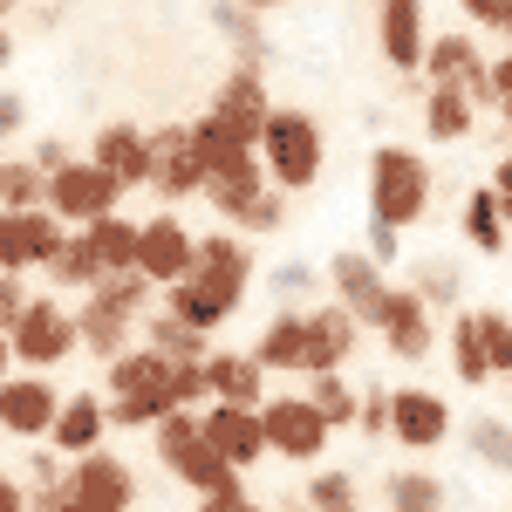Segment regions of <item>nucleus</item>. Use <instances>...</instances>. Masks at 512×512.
<instances>
[{"label":"nucleus","instance_id":"4468645a","mask_svg":"<svg viewBox=\"0 0 512 512\" xmlns=\"http://www.w3.org/2000/svg\"><path fill=\"white\" fill-rule=\"evenodd\" d=\"M390 437L403 451H437L444 437H451V403L424 383H410V390H390Z\"/></svg>","mask_w":512,"mask_h":512},{"label":"nucleus","instance_id":"2f4dec72","mask_svg":"<svg viewBox=\"0 0 512 512\" xmlns=\"http://www.w3.org/2000/svg\"><path fill=\"white\" fill-rule=\"evenodd\" d=\"M424 130H431L437 144H458V137L478 130V103L465 89H424Z\"/></svg>","mask_w":512,"mask_h":512},{"label":"nucleus","instance_id":"20e7f679","mask_svg":"<svg viewBox=\"0 0 512 512\" xmlns=\"http://www.w3.org/2000/svg\"><path fill=\"white\" fill-rule=\"evenodd\" d=\"M7 349H14V362H21V369L48 376L55 362H69V355L82 349V335H76V308H62L55 294H35V301L21 308V321H14Z\"/></svg>","mask_w":512,"mask_h":512},{"label":"nucleus","instance_id":"7c9ffc66","mask_svg":"<svg viewBox=\"0 0 512 512\" xmlns=\"http://www.w3.org/2000/svg\"><path fill=\"white\" fill-rule=\"evenodd\" d=\"M451 376L465 390L492 383V355H485V335H478V308H458V321H451Z\"/></svg>","mask_w":512,"mask_h":512},{"label":"nucleus","instance_id":"603ef678","mask_svg":"<svg viewBox=\"0 0 512 512\" xmlns=\"http://www.w3.org/2000/svg\"><path fill=\"white\" fill-rule=\"evenodd\" d=\"M492 96H499V117L512 123V48L499 55V62H492Z\"/></svg>","mask_w":512,"mask_h":512},{"label":"nucleus","instance_id":"39448f33","mask_svg":"<svg viewBox=\"0 0 512 512\" xmlns=\"http://www.w3.org/2000/svg\"><path fill=\"white\" fill-rule=\"evenodd\" d=\"M260 431H267V451L274 458H294V465H321V451L335 437L308 396H267L260 403Z\"/></svg>","mask_w":512,"mask_h":512},{"label":"nucleus","instance_id":"3c124183","mask_svg":"<svg viewBox=\"0 0 512 512\" xmlns=\"http://www.w3.org/2000/svg\"><path fill=\"white\" fill-rule=\"evenodd\" d=\"M198 512H267V506L246 499V485H239V492H212V499H198Z\"/></svg>","mask_w":512,"mask_h":512},{"label":"nucleus","instance_id":"6ab92c4d","mask_svg":"<svg viewBox=\"0 0 512 512\" xmlns=\"http://www.w3.org/2000/svg\"><path fill=\"white\" fill-rule=\"evenodd\" d=\"M151 185H158L164 198H192V192H205V171H198L192 130H178V123L151 130Z\"/></svg>","mask_w":512,"mask_h":512},{"label":"nucleus","instance_id":"052dcab7","mask_svg":"<svg viewBox=\"0 0 512 512\" xmlns=\"http://www.w3.org/2000/svg\"><path fill=\"white\" fill-rule=\"evenodd\" d=\"M7 362H14V349H7V335H0V383H7V376H14V369H7Z\"/></svg>","mask_w":512,"mask_h":512},{"label":"nucleus","instance_id":"dca6fc26","mask_svg":"<svg viewBox=\"0 0 512 512\" xmlns=\"http://www.w3.org/2000/svg\"><path fill=\"white\" fill-rule=\"evenodd\" d=\"M239 301H246V294H239V287H226V280H212V274H185L178 287H164V308L185 321V328H198V335L226 328Z\"/></svg>","mask_w":512,"mask_h":512},{"label":"nucleus","instance_id":"a19ab883","mask_svg":"<svg viewBox=\"0 0 512 512\" xmlns=\"http://www.w3.org/2000/svg\"><path fill=\"white\" fill-rule=\"evenodd\" d=\"M48 280H55V287H62V294H89V287H96V280H103V267H96V253H89V246H82V233L69 239V246H62V253H55V260H48Z\"/></svg>","mask_w":512,"mask_h":512},{"label":"nucleus","instance_id":"b1692460","mask_svg":"<svg viewBox=\"0 0 512 512\" xmlns=\"http://www.w3.org/2000/svg\"><path fill=\"white\" fill-rule=\"evenodd\" d=\"M205 383H212V403H246V410L267 403V369L253 362V349H212Z\"/></svg>","mask_w":512,"mask_h":512},{"label":"nucleus","instance_id":"393cba45","mask_svg":"<svg viewBox=\"0 0 512 512\" xmlns=\"http://www.w3.org/2000/svg\"><path fill=\"white\" fill-rule=\"evenodd\" d=\"M355 335H362V321L342 308V301H328V308H308V376H328V369H342L355 355Z\"/></svg>","mask_w":512,"mask_h":512},{"label":"nucleus","instance_id":"58836bf2","mask_svg":"<svg viewBox=\"0 0 512 512\" xmlns=\"http://www.w3.org/2000/svg\"><path fill=\"white\" fill-rule=\"evenodd\" d=\"M308 512H362V492H355V472H335V465H315V472H308Z\"/></svg>","mask_w":512,"mask_h":512},{"label":"nucleus","instance_id":"0eeeda50","mask_svg":"<svg viewBox=\"0 0 512 512\" xmlns=\"http://www.w3.org/2000/svg\"><path fill=\"white\" fill-rule=\"evenodd\" d=\"M69 246V233H62V219L48 212V205H35V212H0V274H48V260Z\"/></svg>","mask_w":512,"mask_h":512},{"label":"nucleus","instance_id":"09e8293b","mask_svg":"<svg viewBox=\"0 0 512 512\" xmlns=\"http://www.w3.org/2000/svg\"><path fill=\"white\" fill-rule=\"evenodd\" d=\"M28 164H35L41 178H55V171H69L76 158H69V144H62V137H41L35 151H28Z\"/></svg>","mask_w":512,"mask_h":512},{"label":"nucleus","instance_id":"a878e982","mask_svg":"<svg viewBox=\"0 0 512 512\" xmlns=\"http://www.w3.org/2000/svg\"><path fill=\"white\" fill-rule=\"evenodd\" d=\"M130 328H137L130 315H117V308H110V301H96V294H82L76 335H82V349L96 355V362H117V355L130 349Z\"/></svg>","mask_w":512,"mask_h":512},{"label":"nucleus","instance_id":"423d86ee","mask_svg":"<svg viewBox=\"0 0 512 512\" xmlns=\"http://www.w3.org/2000/svg\"><path fill=\"white\" fill-rule=\"evenodd\" d=\"M117 198H123V185L103 171V164H89V158H76L69 171L48 178V212L69 219V226H96V219H110Z\"/></svg>","mask_w":512,"mask_h":512},{"label":"nucleus","instance_id":"de8ad7c7","mask_svg":"<svg viewBox=\"0 0 512 512\" xmlns=\"http://www.w3.org/2000/svg\"><path fill=\"white\" fill-rule=\"evenodd\" d=\"M362 253H369L376 267H390L396 253H403V233H396V226H383V219H369V246H362Z\"/></svg>","mask_w":512,"mask_h":512},{"label":"nucleus","instance_id":"5fc2aeb1","mask_svg":"<svg viewBox=\"0 0 512 512\" xmlns=\"http://www.w3.org/2000/svg\"><path fill=\"white\" fill-rule=\"evenodd\" d=\"M21 123H28V103H21L14 89H0V137H14Z\"/></svg>","mask_w":512,"mask_h":512},{"label":"nucleus","instance_id":"8fccbe9b","mask_svg":"<svg viewBox=\"0 0 512 512\" xmlns=\"http://www.w3.org/2000/svg\"><path fill=\"white\" fill-rule=\"evenodd\" d=\"M28 512H89V506H82L69 485H48V492H35V499H28Z\"/></svg>","mask_w":512,"mask_h":512},{"label":"nucleus","instance_id":"4d7b16f0","mask_svg":"<svg viewBox=\"0 0 512 512\" xmlns=\"http://www.w3.org/2000/svg\"><path fill=\"white\" fill-rule=\"evenodd\" d=\"M0 512H28V492H21L7 472H0Z\"/></svg>","mask_w":512,"mask_h":512},{"label":"nucleus","instance_id":"4c0bfd02","mask_svg":"<svg viewBox=\"0 0 512 512\" xmlns=\"http://www.w3.org/2000/svg\"><path fill=\"white\" fill-rule=\"evenodd\" d=\"M35 205H48V178L28 158H7L0 164V212H35Z\"/></svg>","mask_w":512,"mask_h":512},{"label":"nucleus","instance_id":"e433bc0d","mask_svg":"<svg viewBox=\"0 0 512 512\" xmlns=\"http://www.w3.org/2000/svg\"><path fill=\"white\" fill-rule=\"evenodd\" d=\"M410 294H417L424 308H458V294H465V274H458V260H424V253H417Z\"/></svg>","mask_w":512,"mask_h":512},{"label":"nucleus","instance_id":"5701e85b","mask_svg":"<svg viewBox=\"0 0 512 512\" xmlns=\"http://www.w3.org/2000/svg\"><path fill=\"white\" fill-rule=\"evenodd\" d=\"M253 362L267 376H308V308H280L260 342H253Z\"/></svg>","mask_w":512,"mask_h":512},{"label":"nucleus","instance_id":"864d4df0","mask_svg":"<svg viewBox=\"0 0 512 512\" xmlns=\"http://www.w3.org/2000/svg\"><path fill=\"white\" fill-rule=\"evenodd\" d=\"M458 7H465V21H478V28H499L512 0H458Z\"/></svg>","mask_w":512,"mask_h":512},{"label":"nucleus","instance_id":"f8f14e48","mask_svg":"<svg viewBox=\"0 0 512 512\" xmlns=\"http://www.w3.org/2000/svg\"><path fill=\"white\" fill-rule=\"evenodd\" d=\"M328 280H335V301H342L362 328H383L396 287H390V274H383L369 253H335V260H328Z\"/></svg>","mask_w":512,"mask_h":512},{"label":"nucleus","instance_id":"ea45409f","mask_svg":"<svg viewBox=\"0 0 512 512\" xmlns=\"http://www.w3.org/2000/svg\"><path fill=\"white\" fill-rule=\"evenodd\" d=\"M465 444H472V458L485 465V472H506L512 478V424H506V417H472Z\"/></svg>","mask_w":512,"mask_h":512},{"label":"nucleus","instance_id":"c03bdc74","mask_svg":"<svg viewBox=\"0 0 512 512\" xmlns=\"http://www.w3.org/2000/svg\"><path fill=\"white\" fill-rule=\"evenodd\" d=\"M171 403H178V410H205V403H212L205 362H178V369H171Z\"/></svg>","mask_w":512,"mask_h":512},{"label":"nucleus","instance_id":"680f3d73","mask_svg":"<svg viewBox=\"0 0 512 512\" xmlns=\"http://www.w3.org/2000/svg\"><path fill=\"white\" fill-rule=\"evenodd\" d=\"M499 35H506V41H512V7H506V21H499Z\"/></svg>","mask_w":512,"mask_h":512},{"label":"nucleus","instance_id":"c756f323","mask_svg":"<svg viewBox=\"0 0 512 512\" xmlns=\"http://www.w3.org/2000/svg\"><path fill=\"white\" fill-rule=\"evenodd\" d=\"M458 233L478 246V260L506 253V205H499V192H492V185H478V192L465 198V212H458Z\"/></svg>","mask_w":512,"mask_h":512},{"label":"nucleus","instance_id":"9b49d317","mask_svg":"<svg viewBox=\"0 0 512 512\" xmlns=\"http://www.w3.org/2000/svg\"><path fill=\"white\" fill-rule=\"evenodd\" d=\"M89 512H130L137 506V472L123 465L117 451H89V458H69V478H62Z\"/></svg>","mask_w":512,"mask_h":512},{"label":"nucleus","instance_id":"2eb2a0df","mask_svg":"<svg viewBox=\"0 0 512 512\" xmlns=\"http://www.w3.org/2000/svg\"><path fill=\"white\" fill-rule=\"evenodd\" d=\"M205 444L233 465V472H246V465H260L267 458V431H260V410H246V403H205Z\"/></svg>","mask_w":512,"mask_h":512},{"label":"nucleus","instance_id":"9d476101","mask_svg":"<svg viewBox=\"0 0 512 512\" xmlns=\"http://www.w3.org/2000/svg\"><path fill=\"white\" fill-rule=\"evenodd\" d=\"M212 205H219V219L239 226V233H280L287 226V192H280L274 178H260V171H246L233 185H212Z\"/></svg>","mask_w":512,"mask_h":512},{"label":"nucleus","instance_id":"79ce46f5","mask_svg":"<svg viewBox=\"0 0 512 512\" xmlns=\"http://www.w3.org/2000/svg\"><path fill=\"white\" fill-rule=\"evenodd\" d=\"M315 267H308V260H280L274 274H267V294H274L280 308H315Z\"/></svg>","mask_w":512,"mask_h":512},{"label":"nucleus","instance_id":"4be33fe9","mask_svg":"<svg viewBox=\"0 0 512 512\" xmlns=\"http://www.w3.org/2000/svg\"><path fill=\"white\" fill-rule=\"evenodd\" d=\"M383 349L396 355V362H424V355L437 349V321H431V308L410 294V287H396L390 294V315H383Z\"/></svg>","mask_w":512,"mask_h":512},{"label":"nucleus","instance_id":"e2e57ef3","mask_svg":"<svg viewBox=\"0 0 512 512\" xmlns=\"http://www.w3.org/2000/svg\"><path fill=\"white\" fill-rule=\"evenodd\" d=\"M0 7H7V0H0Z\"/></svg>","mask_w":512,"mask_h":512},{"label":"nucleus","instance_id":"c9c22d12","mask_svg":"<svg viewBox=\"0 0 512 512\" xmlns=\"http://www.w3.org/2000/svg\"><path fill=\"white\" fill-rule=\"evenodd\" d=\"M308 403H315L321 410V424H328V431H349L355 417H362V396L349 390V383H342V369H328V376H308Z\"/></svg>","mask_w":512,"mask_h":512},{"label":"nucleus","instance_id":"ddd939ff","mask_svg":"<svg viewBox=\"0 0 512 512\" xmlns=\"http://www.w3.org/2000/svg\"><path fill=\"white\" fill-rule=\"evenodd\" d=\"M424 82L431 89H465L472 103H499L492 96V62L478 55L472 35H437L431 55H424Z\"/></svg>","mask_w":512,"mask_h":512},{"label":"nucleus","instance_id":"412c9836","mask_svg":"<svg viewBox=\"0 0 512 512\" xmlns=\"http://www.w3.org/2000/svg\"><path fill=\"white\" fill-rule=\"evenodd\" d=\"M376 35H383V55H390V69H424V55H431V28H424V0H383V14H376Z\"/></svg>","mask_w":512,"mask_h":512},{"label":"nucleus","instance_id":"1a4fd4ad","mask_svg":"<svg viewBox=\"0 0 512 512\" xmlns=\"http://www.w3.org/2000/svg\"><path fill=\"white\" fill-rule=\"evenodd\" d=\"M192 260H198V239L185 233L178 212H158V219L137 226V274L151 280V287H178V280L192 274Z\"/></svg>","mask_w":512,"mask_h":512},{"label":"nucleus","instance_id":"13d9d810","mask_svg":"<svg viewBox=\"0 0 512 512\" xmlns=\"http://www.w3.org/2000/svg\"><path fill=\"white\" fill-rule=\"evenodd\" d=\"M246 14H267V7H287V0H239Z\"/></svg>","mask_w":512,"mask_h":512},{"label":"nucleus","instance_id":"49530a36","mask_svg":"<svg viewBox=\"0 0 512 512\" xmlns=\"http://www.w3.org/2000/svg\"><path fill=\"white\" fill-rule=\"evenodd\" d=\"M355 431H362V437H390V390H369V396H362Z\"/></svg>","mask_w":512,"mask_h":512},{"label":"nucleus","instance_id":"bf43d9fd","mask_svg":"<svg viewBox=\"0 0 512 512\" xmlns=\"http://www.w3.org/2000/svg\"><path fill=\"white\" fill-rule=\"evenodd\" d=\"M7 62H14V35L0 28V69H7Z\"/></svg>","mask_w":512,"mask_h":512},{"label":"nucleus","instance_id":"f03ea898","mask_svg":"<svg viewBox=\"0 0 512 512\" xmlns=\"http://www.w3.org/2000/svg\"><path fill=\"white\" fill-rule=\"evenodd\" d=\"M151 444H158V465L178 478V485H192L198 499H212V492H239V485H246V478H239L233 465H226V458L205 444L198 410H171L158 431H151Z\"/></svg>","mask_w":512,"mask_h":512},{"label":"nucleus","instance_id":"a18cd8bd","mask_svg":"<svg viewBox=\"0 0 512 512\" xmlns=\"http://www.w3.org/2000/svg\"><path fill=\"white\" fill-rule=\"evenodd\" d=\"M28 301H35V294L21 287V274H0V335H14V321H21Z\"/></svg>","mask_w":512,"mask_h":512},{"label":"nucleus","instance_id":"f704fd0d","mask_svg":"<svg viewBox=\"0 0 512 512\" xmlns=\"http://www.w3.org/2000/svg\"><path fill=\"white\" fill-rule=\"evenodd\" d=\"M383 499H390V512H444V506H451L444 478H437V472H417V465L383 478Z\"/></svg>","mask_w":512,"mask_h":512},{"label":"nucleus","instance_id":"bb28decb","mask_svg":"<svg viewBox=\"0 0 512 512\" xmlns=\"http://www.w3.org/2000/svg\"><path fill=\"white\" fill-rule=\"evenodd\" d=\"M192 274H212V280H226V287H253V246L239 233H205L198 239V260H192Z\"/></svg>","mask_w":512,"mask_h":512},{"label":"nucleus","instance_id":"473e14b6","mask_svg":"<svg viewBox=\"0 0 512 512\" xmlns=\"http://www.w3.org/2000/svg\"><path fill=\"white\" fill-rule=\"evenodd\" d=\"M137 328H144V349L171 355V362H205V355H212V349H205V335H198V328H185L171 308H151Z\"/></svg>","mask_w":512,"mask_h":512},{"label":"nucleus","instance_id":"6e6552de","mask_svg":"<svg viewBox=\"0 0 512 512\" xmlns=\"http://www.w3.org/2000/svg\"><path fill=\"white\" fill-rule=\"evenodd\" d=\"M55 417H62V390H55L48 376L21 369V376L0 383V437H28V444H41V437L55 431Z\"/></svg>","mask_w":512,"mask_h":512},{"label":"nucleus","instance_id":"aec40b11","mask_svg":"<svg viewBox=\"0 0 512 512\" xmlns=\"http://www.w3.org/2000/svg\"><path fill=\"white\" fill-rule=\"evenodd\" d=\"M103 431H110V396L76 390V396H62V417H55L48 444L62 458H89V451H103Z\"/></svg>","mask_w":512,"mask_h":512},{"label":"nucleus","instance_id":"f257e3e1","mask_svg":"<svg viewBox=\"0 0 512 512\" xmlns=\"http://www.w3.org/2000/svg\"><path fill=\"white\" fill-rule=\"evenodd\" d=\"M424 212H431V164L410 144H376V158H369V219L403 233V226H424Z\"/></svg>","mask_w":512,"mask_h":512},{"label":"nucleus","instance_id":"a211bd4d","mask_svg":"<svg viewBox=\"0 0 512 512\" xmlns=\"http://www.w3.org/2000/svg\"><path fill=\"white\" fill-rule=\"evenodd\" d=\"M89 164H103L123 192H137V185H151V137L137 123H103L89 144Z\"/></svg>","mask_w":512,"mask_h":512},{"label":"nucleus","instance_id":"7ed1b4c3","mask_svg":"<svg viewBox=\"0 0 512 512\" xmlns=\"http://www.w3.org/2000/svg\"><path fill=\"white\" fill-rule=\"evenodd\" d=\"M260 164H267V178H274L280 192H308L321 178V164H328L321 123L308 110H274L267 130H260Z\"/></svg>","mask_w":512,"mask_h":512},{"label":"nucleus","instance_id":"cd10ccee","mask_svg":"<svg viewBox=\"0 0 512 512\" xmlns=\"http://www.w3.org/2000/svg\"><path fill=\"white\" fill-rule=\"evenodd\" d=\"M171 355L158 349H123L110 369H103V383H110V396H137V390H171Z\"/></svg>","mask_w":512,"mask_h":512},{"label":"nucleus","instance_id":"6e6d98bb","mask_svg":"<svg viewBox=\"0 0 512 512\" xmlns=\"http://www.w3.org/2000/svg\"><path fill=\"white\" fill-rule=\"evenodd\" d=\"M492 192H499V205H506V226H512V151L499 158V171H492Z\"/></svg>","mask_w":512,"mask_h":512},{"label":"nucleus","instance_id":"37998d69","mask_svg":"<svg viewBox=\"0 0 512 512\" xmlns=\"http://www.w3.org/2000/svg\"><path fill=\"white\" fill-rule=\"evenodd\" d=\"M478 335H485V355H492V376H512V321L499 308H478Z\"/></svg>","mask_w":512,"mask_h":512},{"label":"nucleus","instance_id":"f3484780","mask_svg":"<svg viewBox=\"0 0 512 512\" xmlns=\"http://www.w3.org/2000/svg\"><path fill=\"white\" fill-rule=\"evenodd\" d=\"M212 117L226 123L239 144H253V151H260V130H267V117H274V103H267V82H260V69H233V76H226V89L212 96Z\"/></svg>","mask_w":512,"mask_h":512},{"label":"nucleus","instance_id":"72a5a7b5","mask_svg":"<svg viewBox=\"0 0 512 512\" xmlns=\"http://www.w3.org/2000/svg\"><path fill=\"white\" fill-rule=\"evenodd\" d=\"M212 21H219V35L239 48V69H267V35H260V14H246L239 0H212Z\"/></svg>","mask_w":512,"mask_h":512},{"label":"nucleus","instance_id":"c85d7f7f","mask_svg":"<svg viewBox=\"0 0 512 512\" xmlns=\"http://www.w3.org/2000/svg\"><path fill=\"white\" fill-rule=\"evenodd\" d=\"M82 246L96 253V267L103 274H137V226L110 212V219H96V226H82Z\"/></svg>","mask_w":512,"mask_h":512}]
</instances>
